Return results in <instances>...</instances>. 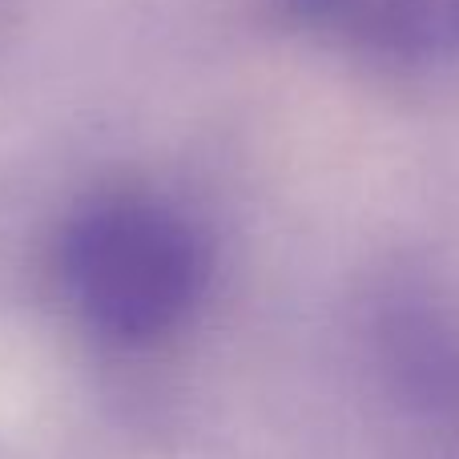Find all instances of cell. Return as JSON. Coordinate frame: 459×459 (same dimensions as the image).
I'll list each match as a JSON object with an SVG mask.
<instances>
[{"instance_id":"cell-2","label":"cell","mask_w":459,"mask_h":459,"mask_svg":"<svg viewBox=\"0 0 459 459\" xmlns=\"http://www.w3.org/2000/svg\"><path fill=\"white\" fill-rule=\"evenodd\" d=\"M294 16L331 45L379 61L459 56V0H290Z\"/></svg>"},{"instance_id":"cell-1","label":"cell","mask_w":459,"mask_h":459,"mask_svg":"<svg viewBox=\"0 0 459 459\" xmlns=\"http://www.w3.org/2000/svg\"><path fill=\"white\" fill-rule=\"evenodd\" d=\"M214 278V246L182 206L145 190L81 202L56 238L69 315L109 347L142 351L178 334Z\"/></svg>"}]
</instances>
